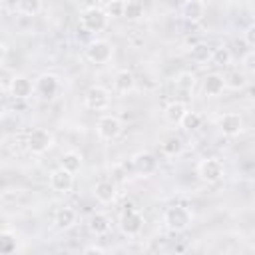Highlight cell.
I'll list each match as a JSON object with an SVG mask.
<instances>
[{
	"label": "cell",
	"instance_id": "cell-11",
	"mask_svg": "<svg viewBox=\"0 0 255 255\" xmlns=\"http://www.w3.org/2000/svg\"><path fill=\"white\" fill-rule=\"evenodd\" d=\"M74 185V173L64 169V167H56L52 169L50 173V187L54 191H60V193H68Z\"/></svg>",
	"mask_w": 255,
	"mask_h": 255
},
{
	"label": "cell",
	"instance_id": "cell-18",
	"mask_svg": "<svg viewBox=\"0 0 255 255\" xmlns=\"http://www.w3.org/2000/svg\"><path fill=\"white\" fill-rule=\"evenodd\" d=\"M114 86L120 94H128L133 90L135 86V80H133V74L129 70H118L116 78H114Z\"/></svg>",
	"mask_w": 255,
	"mask_h": 255
},
{
	"label": "cell",
	"instance_id": "cell-28",
	"mask_svg": "<svg viewBox=\"0 0 255 255\" xmlns=\"http://www.w3.org/2000/svg\"><path fill=\"white\" fill-rule=\"evenodd\" d=\"M161 149H163V153H167V155H179L181 149H183V143H181L179 137H167V139L161 143Z\"/></svg>",
	"mask_w": 255,
	"mask_h": 255
},
{
	"label": "cell",
	"instance_id": "cell-23",
	"mask_svg": "<svg viewBox=\"0 0 255 255\" xmlns=\"http://www.w3.org/2000/svg\"><path fill=\"white\" fill-rule=\"evenodd\" d=\"M42 10V0H16V12L22 16H36Z\"/></svg>",
	"mask_w": 255,
	"mask_h": 255
},
{
	"label": "cell",
	"instance_id": "cell-13",
	"mask_svg": "<svg viewBox=\"0 0 255 255\" xmlns=\"http://www.w3.org/2000/svg\"><path fill=\"white\" fill-rule=\"evenodd\" d=\"M10 94L16 100H26L34 94V84L26 76H14L10 82Z\"/></svg>",
	"mask_w": 255,
	"mask_h": 255
},
{
	"label": "cell",
	"instance_id": "cell-20",
	"mask_svg": "<svg viewBox=\"0 0 255 255\" xmlns=\"http://www.w3.org/2000/svg\"><path fill=\"white\" fill-rule=\"evenodd\" d=\"M185 112H187L185 102H181V100H173V102H169V104L165 106L163 116H165L167 122H171V124H179V120H181V116H183Z\"/></svg>",
	"mask_w": 255,
	"mask_h": 255
},
{
	"label": "cell",
	"instance_id": "cell-5",
	"mask_svg": "<svg viewBox=\"0 0 255 255\" xmlns=\"http://www.w3.org/2000/svg\"><path fill=\"white\" fill-rule=\"evenodd\" d=\"M223 173H225L223 161L217 157H205L197 165V175L207 183H217L223 177Z\"/></svg>",
	"mask_w": 255,
	"mask_h": 255
},
{
	"label": "cell",
	"instance_id": "cell-25",
	"mask_svg": "<svg viewBox=\"0 0 255 255\" xmlns=\"http://www.w3.org/2000/svg\"><path fill=\"white\" fill-rule=\"evenodd\" d=\"M201 122H203L201 114H197V112H189V110H187V112L181 116L179 126H181L185 131H195L197 128H201Z\"/></svg>",
	"mask_w": 255,
	"mask_h": 255
},
{
	"label": "cell",
	"instance_id": "cell-24",
	"mask_svg": "<svg viewBox=\"0 0 255 255\" xmlns=\"http://www.w3.org/2000/svg\"><path fill=\"white\" fill-rule=\"evenodd\" d=\"M18 247V241H16V235L8 229L0 231V255H10L14 253Z\"/></svg>",
	"mask_w": 255,
	"mask_h": 255
},
{
	"label": "cell",
	"instance_id": "cell-2",
	"mask_svg": "<svg viewBox=\"0 0 255 255\" xmlns=\"http://www.w3.org/2000/svg\"><path fill=\"white\" fill-rule=\"evenodd\" d=\"M163 219H165V225L171 231H185L191 225V221H193V213L185 205H171L165 211V217Z\"/></svg>",
	"mask_w": 255,
	"mask_h": 255
},
{
	"label": "cell",
	"instance_id": "cell-22",
	"mask_svg": "<svg viewBox=\"0 0 255 255\" xmlns=\"http://www.w3.org/2000/svg\"><path fill=\"white\" fill-rule=\"evenodd\" d=\"M223 82H225V88H231V90H243L247 86V78L243 72L239 70H231L223 76Z\"/></svg>",
	"mask_w": 255,
	"mask_h": 255
},
{
	"label": "cell",
	"instance_id": "cell-30",
	"mask_svg": "<svg viewBox=\"0 0 255 255\" xmlns=\"http://www.w3.org/2000/svg\"><path fill=\"white\" fill-rule=\"evenodd\" d=\"M124 0H110L108 4H106V8H104V12L110 16V18H120V16H124Z\"/></svg>",
	"mask_w": 255,
	"mask_h": 255
},
{
	"label": "cell",
	"instance_id": "cell-35",
	"mask_svg": "<svg viewBox=\"0 0 255 255\" xmlns=\"http://www.w3.org/2000/svg\"><path fill=\"white\" fill-rule=\"evenodd\" d=\"M84 251H86V253H106V249H102V247H98V245H90V247H86Z\"/></svg>",
	"mask_w": 255,
	"mask_h": 255
},
{
	"label": "cell",
	"instance_id": "cell-1",
	"mask_svg": "<svg viewBox=\"0 0 255 255\" xmlns=\"http://www.w3.org/2000/svg\"><path fill=\"white\" fill-rule=\"evenodd\" d=\"M141 227H143V215L139 213V209L133 203H126V209L122 211V217H120L122 233L128 237H133L141 231Z\"/></svg>",
	"mask_w": 255,
	"mask_h": 255
},
{
	"label": "cell",
	"instance_id": "cell-12",
	"mask_svg": "<svg viewBox=\"0 0 255 255\" xmlns=\"http://www.w3.org/2000/svg\"><path fill=\"white\" fill-rule=\"evenodd\" d=\"M205 2L203 0H185L183 6H181V16L191 22V24H197L205 18Z\"/></svg>",
	"mask_w": 255,
	"mask_h": 255
},
{
	"label": "cell",
	"instance_id": "cell-6",
	"mask_svg": "<svg viewBox=\"0 0 255 255\" xmlns=\"http://www.w3.org/2000/svg\"><path fill=\"white\" fill-rule=\"evenodd\" d=\"M114 56V46L108 40H94L86 46V58L92 64H106Z\"/></svg>",
	"mask_w": 255,
	"mask_h": 255
},
{
	"label": "cell",
	"instance_id": "cell-10",
	"mask_svg": "<svg viewBox=\"0 0 255 255\" xmlns=\"http://www.w3.org/2000/svg\"><path fill=\"white\" fill-rule=\"evenodd\" d=\"M217 126H219V131L227 137H235L241 133L243 129V118L237 114V112H227L223 116H219L217 120Z\"/></svg>",
	"mask_w": 255,
	"mask_h": 255
},
{
	"label": "cell",
	"instance_id": "cell-17",
	"mask_svg": "<svg viewBox=\"0 0 255 255\" xmlns=\"http://www.w3.org/2000/svg\"><path fill=\"white\" fill-rule=\"evenodd\" d=\"M133 167L139 171V173H151L155 167H157V159L149 153V151H141L133 157Z\"/></svg>",
	"mask_w": 255,
	"mask_h": 255
},
{
	"label": "cell",
	"instance_id": "cell-34",
	"mask_svg": "<svg viewBox=\"0 0 255 255\" xmlns=\"http://www.w3.org/2000/svg\"><path fill=\"white\" fill-rule=\"evenodd\" d=\"M6 56H8V48H6L4 42H0V66L6 62Z\"/></svg>",
	"mask_w": 255,
	"mask_h": 255
},
{
	"label": "cell",
	"instance_id": "cell-38",
	"mask_svg": "<svg viewBox=\"0 0 255 255\" xmlns=\"http://www.w3.org/2000/svg\"><path fill=\"white\" fill-rule=\"evenodd\" d=\"M0 122H2V114H0Z\"/></svg>",
	"mask_w": 255,
	"mask_h": 255
},
{
	"label": "cell",
	"instance_id": "cell-29",
	"mask_svg": "<svg viewBox=\"0 0 255 255\" xmlns=\"http://www.w3.org/2000/svg\"><path fill=\"white\" fill-rule=\"evenodd\" d=\"M211 62L217 66H227L231 62V52L227 48H215L211 52Z\"/></svg>",
	"mask_w": 255,
	"mask_h": 255
},
{
	"label": "cell",
	"instance_id": "cell-33",
	"mask_svg": "<svg viewBox=\"0 0 255 255\" xmlns=\"http://www.w3.org/2000/svg\"><path fill=\"white\" fill-rule=\"evenodd\" d=\"M243 36H245L247 46H249V48H253V46H255V26H249V28L245 30V34H243Z\"/></svg>",
	"mask_w": 255,
	"mask_h": 255
},
{
	"label": "cell",
	"instance_id": "cell-9",
	"mask_svg": "<svg viewBox=\"0 0 255 255\" xmlns=\"http://www.w3.org/2000/svg\"><path fill=\"white\" fill-rule=\"evenodd\" d=\"M122 122L120 118L116 116H102L98 120V126H96V131H98V137L104 139V141H112L116 139L120 133H122Z\"/></svg>",
	"mask_w": 255,
	"mask_h": 255
},
{
	"label": "cell",
	"instance_id": "cell-7",
	"mask_svg": "<svg viewBox=\"0 0 255 255\" xmlns=\"http://www.w3.org/2000/svg\"><path fill=\"white\" fill-rule=\"evenodd\" d=\"M26 143H28V149H30L32 153L40 155V153H46V151L52 147L54 135H52V131H48V129H44V128H36V129L30 131Z\"/></svg>",
	"mask_w": 255,
	"mask_h": 255
},
{
	"label": "cell",
	"instance_id": "cell-37",
	"mask_svg": "<svg viewBox=\"0 0 255 255\" xmlns=\"http://www.w3.org/2000/svg\"><path fill=\"white\" fill-rule=\"evenodd\" d=\"M68 2H78V0H68Z\"/></svg>",
	"mask_w": 255,
	"mask_h": 255
},
{
	"label": "cell",
	"instance_id": "cell-8",
	"mask_svg": "<svg viewBox=\"0 0 255 255\" xmlns=\"http://www.w3.org/2000/svg\"><path fill=\"white\" fill-rule=\"evenodd\" d=\"M84 104L92 112H102L110 106V92L104 86H92L84 96Z\"/></svg>",
	"mask_w": 255,
	"mask_h": 255
},
{
	"label": "cell",
	"instance_id": "cell-21",
	"mask_svg": "<svg viewBox=\"0 0 255 255\" xmlns=\"http://www.w3.org/2000/svg\"><path fill=\"white\" fill-rule=\"evenodd\" d=\"M60 167H64V169H68V171H72V173L80 171V169H82V155H80L78 151H66V153H62V157H60Z\"/></svg>",
	"mask_w": 255,
	"mask_h": 255
},
{
	"label": "cell",
	"instance_id": "cell-4",
	"mask_svg": "<svg viewBox=\"0 0 255 255\" xmlns=\"http://www.w3.org/2000/svg\"><path fill=\"white\" fill-rule=\"evenodd\" d=\"M60 78L56 74H42L34 82V94L40 96L42 100H54L60 94Z\"/></svg>",
	"mask_w": 255,
	"mask_h": 255
},
{
	"label": "cell",
	"instance_id": "cell-16",
	"mask_svg": "<svg viewBox=\"0 0 255 255\" xmlns=\"http://www.w3.org/2000/svg\"><path fill=\"white\" fill-rule=\"evenodd\" d=\"M88 227H90V231H92V233H96V235H104V233H108V231H110V227H112V219H110L106 213L96 211V213H92V215H90Z\"/></svg>",
	"mask_w": 255,
	"mask_h": 255
},
{
	"label": "cell",
	"instance_id": "cell-3",
	"mask_svg": "<svg viewBox=\"0 0 255 255\" xmlns=\"http://www.w3.org/2000/svg\"><path fill=\"white\" fill-rule=\"evenodd\" d=\"M108 22H110V16L104 12V8L90 6L80 14V24L88 32H102L108 28Z\"/></svg>",
	"mask_w": 255,
	"mask_h": 255
},
{
	"label": "cell",
	"instance_id": "cell-36",
	"mask_svg": "<svg viewBox=\"0 0 255 255\" xmlns=\"http://www.w3.org/2000/svg\"><path fill=\"white\" fill-rule=\"evenodd\" d=\"M0 90H2V80H0Z\"/></svg>",
	"mask_w": 255,
	"mask_h": 255
},
{
	"label": "cell",
	"instance_id": "cell-32",
	"mask_svg": "<svg viewBox=\"0 0 255 255\" xmlns=\"http://www.w3.org/2000/svg\"><path fill=\"white\" fill-rule=\"evenodd\" d=\"M243 70L249 72V74L255 72V52H253V50H249V52L243 56Z\"/></svg>",
	"mask_w": 255,
	"mask_h": 255
},
{
	"label": "cell",
	"instance_id": "cell-19",
	"mask_svg": "<svg viewBox=\"0 0 255 255\" xmlns=\"http://www.w3.org/2000/svg\"><path fill=\"white\" fill-rule=\"evenodd\" d=\"M76 219H78V215L72 207H60L54 215V223L58 229H70L76 223Z\"/></svg>",
	"mask_w": 255,
	"mask_h": 255
},
{
	"label": "cell",
	"instance_id": "cell-31",
	"mask_svg": "<svg viewBox=\"0 0 255 255\" xmlns=\"http://www.w3.org/2000/svg\"><path fill=\"white\" fill-rule=\"evenodd\" d=\"M175 84H177V86H181V88H185V90H189V88H193V84H195V78H193V74H187V72H183V74H179V76H177Z\"/></svg>",
	"mask_w": 255,
	"mask_h": 255
},
{
	"label": "cell",
	"instance_id": "cell-27",
	"mask_svg": "<svg viewBox=\"0 0 255 255\" xmlns=\"http://www.w3.org/2000/svg\"><path fill=\"white\" fill-rule=\"evenodd\" d=\"M143 16V6L137 0H129L124 4V18L128 20H139Z\"/></svg>",
	"mask_w": 255,
	"mask_h": 255
},
{
	"label": "cell",
	"instance_id": "cell-14",
	"mask_svg": "<svg viewBox=\"0 0 255 255\" xmlns=\"http://www.w3.org/2000/svg\"><path fill=\"white\" fill-rule=\"evenodd\" d=\"M225 90V82L221 74H207L203 80V94L209 98H217L219 94H223Z\"/></svg>",
	"mask_w": 255,
	"mask_h": 255
},
{
	"label": "cell",
	"instance_id": "cell-26",
	"mask_svg": "<svg viewBox=\"0 0 255 255\" xmlns=\"http://www.w3.org/2000/svg\"><path fill=\"white\" fill-rule=\"evenodd\" d=\"M211 46H207V44H203V42H199V44H195L193 48H191V52H189V56H191V60L193 62H197V64H205V62H209L211 60Z\"/></svg>",
	"mask_w": 255,
	"mask_h": 255
},
{
	"label": "cell",
	"instance_id": "cell-15",
	"mask_svg": "<svg viewBox=\"0 0 255 255\" xmlns=\"http://www.w3.org/2000/svg\"><path fill=\"white\" fill-rule=\"evenodd\" d=\"M94 195L100 203H112L116 199V183L110 179H102L94 187Z\"/></svg>",
	"mask_w": 255,
	"mask_h": 255
}]
</instances>
